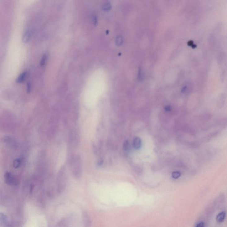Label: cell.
Wrapping results in <instances>:
<instances>
[{
  "label": "cell",
  "instance_id": "cell-1",
  "mask_svg": "<svg viewBox=\"0 0 227 227\" xmlns=\"http://www.w3.org/2000/svg\"><path fill=\"white\" fill-rule=\"evenodd\" d=\"M66 186L65 177L63 175L58 176L57 180V193L58 194L63 192Z\"/></svg>",
  "mask_w": 227,
  "mask_h": 227
},
{
  "label": "cell",
  "instance_id": "cell-2",
  "mask_svg": "<svg viewBox=\"0 0 227 227\" xmlns=\"http://www.w3.org/2000/svg\"><path fill=\"white\" fill-rule=\"evenodd\" d=\"M5 181L7 184L10 185H14L17 183L16 178L14 176L9 172H7L4 175Z\"/></svg>",
  "mask_w": 227,
  "mask_h": 227
},
{
  "label": "cell",
  "instance_id": "cell-3",
  "mask_svg": "<svg viewBox=\"0 0 227 227\" xmlns=\"http://www.w3.org/2000/svg\"><path fill=\"white\" fill-rule=\"evenodd\" d=\"M32 36V32L29 29H27L24 32L22 40L24 43H27L30 40Z\"/></svg>",
  "mask_w": 227,
  "mask_h": 227
},
{
  "label": "cell",
  "instance_id": "cell-4",
  "mask_svg": "<svg viewBox=\"0 0 227 227\" xmlns=\"http://www.w3.org/2000/svg\"><path fill=\"white\" fill-rule=\"evenodd\" d=\"M142 142L139 137H136L133 140V147L136 149H139L142 147Z\"/></svg>",
  "mask_w": 227,
  "mask_h": 227
},
{
  "label": "cell",
  "instance_id": "cell-5",
  "mask_svg": "<svg viewBox=\"0 0 227 227\" xmlns=\"http://www.w3.org/2000/svg\"><path fill=\"white\" fill-rule=\"evenodd\" d=\"M28 76V73L27 72H24L19 75V76L16 78V82L17 83H20L24 82L27 79Z\"/></svg>",
  "mask_w": 227,
  "mask_h": 227
},
{
  "label": "cell",
  "instance_id": "cell-6",
  "mask_svg": "<svg viewBox=\"0 0 227 227\" xmlns=\"http://www.w3.org/2000/svg\"><path fill=\"white\" fill-rule=\"evenodd\" d=\"M226 216V212L222 211L220 212L216 216V220L219 223H222L223 222Z\"/></svg>",
  "mask_w": 227,
  "mask_h": 227
},
{
  "label": "cell",
  "instance_id": "cell-7",
  "mask_svg": "<svg viewBox=\"0 0 227 227\" xmlns=\"http://www.w3.org/2000/svg\"><path fill=\"white\" fill-rule=\"evenodd\" d=\"M21 164V160L20 158L16 159L13 163V167L15 169H17L20 167Z\"/></svg>",
  "mask_w": 227,
  "mask_h": 227
},
{
  "label": "cell",
  "instance_id": "cell-8",
  "mask_svg": "<svg viewBox=\"0 0 227 227\" xmlns=\"http://www.w3.org/2000/svg\"><path fill=\"white\" fill-rule=\"evenodd\" d=\"M47 55L46 54H44L42 57L41 59V62H40V65L41 66H43L46 64V61L47 60Z\"/></svg>",
  "mask_w": 227,
  "mask_h": 227
},
{
  "label": "cell",
  "instance_id": "cell-9",
  "mask_svg": "<svg viewBox=\"0 0 227 227\" xmlns=\"http://www.w3.org/2000/svg\"><path fill=\"white\" fill-rule=\"evenodd\" d=\"M181 174L179 171H174L172 173V176L174 179H177L180 177Z\"/></svg>",
  "mask_w": 227,
  "mask_h": 227
},
{
  "label": "cell",
  "instance_id": "cell-10",
  "mask_svg": "<svg viewBox=\"0 0 227 227\" xmlns=\"http://www.w3.org/2000/svg\"><path fill=\"white\" fill-rule=\"evenodd\" d=\"M130 148V144L129 141L128 140H126L125 142H124L123 144V149L125 151H128L129 149Z\"/></svg>",
  "mask_w": 227,
  "mask_h": 227
},
{
  "label": "cell",
  "instance_id": "cell-11",
  "mask_svg": "<svg viewBox=\"0 0 227 227\" xmlns=\"http://www.w3.org/2000/svg\"><path fill=\"white\" fill-rule=\"evenodd\" d=\"M103 10H110V8H111V5L110 3L107 2L103 5Z\"/></svg>",
  "mask_w": 227,
  "mask_h": 227
},
{
  "label": "cell",
  "instance_id": "cell-12",
  "mask_svg": "<svg viewBox=\"0 0 227 227\" xmlns=\"http://www.w3.org/2000/svg\"><path fill=\"white\" fill-rule=\"evenodd\" d=\"M122 38L120 36L116 38V44H118V45H120L122 43Z\"/></svg>",
  "mask_w": 227,
  "mask_h": 227
},
{
  "label": "cell",
  "instance_id": "cell-13",
  "mask_svg": "<svg viewBox=\"0 0 227 227\" xmlns=\"http://www.w3.org/2000/svg\"><path fill=\"white\" fill-rule=\"evenodd\" d=\"M205 225L203 222H200L196 225V227H205Z\"/></svg>",
  "mask_w": 227,
  "mask_h": 227
},
{
  "label": "cell",
  "instance_id": "cell-14",
  "mask_svg": "<svg viewBox=\"0 0 227 227\" xmlns=\"http://www.w3.org/2000/svg\"><path fill=\"white\" fill-rule=\"evenodd\" d=\"M27 90L28 93H29L31 90V85L30 83L28 82L27 83Z\"/></svg>",
  "mask_w": 227,
  "mask_h": 227
},
{
  "label": "cell",
  "instance_id": "cell-15",
  "mask_svg": "<svg viewBox=\"0 0 227 227\" xmlns=\"http://www.w3.org/2000/svg\"><path fill=\"white\" fill-rule=\"evenodd\" d=\"M165 109L166 111H170L171 108L170 106H167L165 107Z\"/></svg>",
  "mask_w": 227,
  "mask_h": 227
},
{
  "label": "cell",
  "instance_id": "cell-16",
  "mask_svg": "<svg viewBox=\"0 0 227 227\" xmlns=\"http://www.w3.org/2000/svg\"><path fill=\"white\" fill-rule=\"evenodd\" d=\"M84 227H92V226H91Z\"/></svg>",
  "mask_w": 227,
  "mask_h": 227
}]
</instances>
